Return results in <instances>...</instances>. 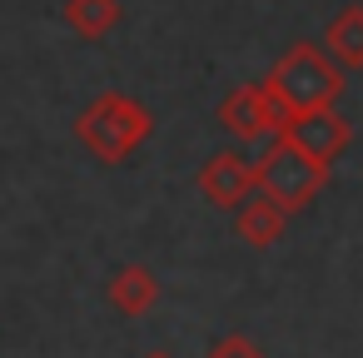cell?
Wrapping results in <instances>:
<instances>
[{
	"instance_id": "obj_8",
	"label": "cell",
	"mask_w": 363,
	"mask_h": 358,
	"mask_svg": "<svg viewBox=\"0 0 363 358\" xmlns=\"http://www.w3.org/2000/svg\"><path fill=\"white\" fill-rule=\"evenodd\" d=\"M284 224H289V214L274 204V199H244L239 204V219H234V229H239V239L249 244V249H274L279 239H284Z\"/></svg>"
},
{
	"instance_id": "obj_12",
	"label": "cell",
	"mask_w": 363,
	"mask_h": 358,
	"mask_svg": "<svg viewBox=\"0 0 363 358\" xmlns=\"http://www.w3.org/2000/svg\"><path fill=\"white\" fill-rule=\"evenodd\" d=\"M145 358H174V353H164V348H155V353H145Z\"/></svg>"
},
{
	"instance_id": "obj_6",
	"label": "cell",
	"mask_w": 363,
	"mask_h": 358,
	"mask_svg": "<svg viewBox=\"0 0 363 358\" xmlns=\"http://www.w3.org/2000/svg\"><path fill=\"white\" fill-rule=\"evenodd\" d=\"M279 135H289L303 155H313L318 164H333L343 150H348V120L338 115V110H313V115H289L284 120V130Z\"/></svg>"
},
{
	"instance_id": "obj_2",
	"label": "cell",
	"mask_w": 363,
	"mask_h": 358,
	"mask_svg": "<svg viewBox=\"0 0 363 358\" xmlns=\"http://www.w3.org/2000/svg\"><path fill=\"white\" fill-rule=\"evenodd\" d=\"M155 120L140 100L120 95V90H105L95 95L80 115H75V140L100 160V164H125L145 140H150Z\"/></svg>"
},
{
	"instance_id": "obj_10",
	"label": "cell",
	"mask_w": 363,
	"mask_h": 358,
	"mask_svg": "<svg viewBox=\"0 0 363 358\" xmlns=\"http://www.w3.org/2000/svg\"><path fill=\"white\" fill-rule=\"evenodd\" d=\"M120 16H125L120 0H65V26L80 40H105L120 26Z\"/></svg>"
},
{
	"instance_id": "obj_5",
	"label": "cell",
	"mask_w": 363,
	"mask_h": 358,
	"mask_svg": "<svg viewBox=\"0 0 363 358\" xmlns=\"http://www.w3.org/2000/svg\"><path fill=\"white\" fill-rule=\"evenodd\" d=\"M199 194H204L214 209H239L249 194H259V184H254V160H244L239 150L209 155V164L199 169Z\"/></svg>"
},
{
	"instance_id": "obj_3",
	"label": "cell",
	"mask_w": 363,
	"mask_h": 358,
	"mask_svg": "<svg viewBox=\"0 0 363 358\" xmlns=\"http://www.w3.org/2000/svg\"><path fill=\"white\" fill-rule=\"evenodd\" d=\"M254 184L264 199H274L284 214H298L318 199V189L328 184V164H318L313 155H303L289 135H274L264 145V155L254 160Z\"/></svg>"
},
{
	"instance_id": "obj_4",
	"label": "cell",
	"mask_w": 363,
	"mask_h": 358,
	"mask_svg": "<svg viewBox=\"0 0 363 358\" xmlns=\"http://www.w3.org/2000/svg\"><path fill=\"white\" fill-rule=\"evenodd\" d=\"M219 130L239 145H254V140H274L284 130V110L274 105V95L264 85H239L224 95L219 105Z\"/></svg>"
},
{
	"instance_id": "obj_7",
	"label": "cell",
	"mask_w": 363,
	"mask_h": 358,
	"mask_svg": "<svg viewBox=\"0 0 363 358\" xmlns=\"http://www.w3.org/2000/svg\"><path fill=\"white\" fill-rule=\"evenodd\" d=\"M160 298V279L145 269V264H125L110 274V308L125 313V318H145Z\"/></svg>"
},
{
	"instance_id": "obj_11",
	"label": "cell",
	"mask_w": 363,
	"mask_h": 358,
	"mask_svg": "<svg viewBox=\"0 0 363 358\" xmlns=\"http://www.w3.org/2000/svg\"><path fill=\"white\" fill-rule=\"evenodd\" d=\"M209 358H264V348H259L254 338H244V333H224V338L209 348Z\"/></svg>"
},
{
	"instance_id": "obj_9",
	"label": "cell",
	"mask_w": 363,
	"mask_h": 358,
	"mask_svg": "<svg viewBox=\"0 0 363 358\" xmlns=\"http://www.w3.org/2000/svg\"><path fill=\"white\" fill-rule=\"evenodd\" d=\"M323 50H328L343 70H363V6H343V11L328 21Z\"/></svg>"
},
{
	"instance_id": "obj_1",
	"label": "cell",
	"mask_w": 363,
	"mask_h": 358,
	"mask_svg": "<svg viewBox=\"0 0 363 358\" xmlns=\"http://www.w3.org/2000/svg\"><path fill=\"white\" fill-rule=\"evenodd\" d=\"M264 90L274 95V105L289 115H313V110H333L343 95V65L318 50V45H294L274 60Z\"/></svg>"
}]
</instances>
